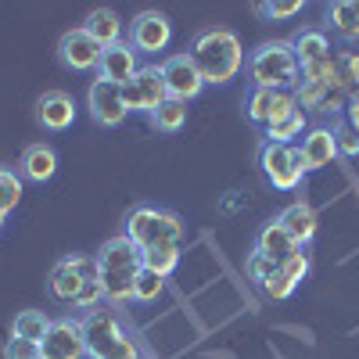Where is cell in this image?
Masks as SVG:
<instances>
[{"mask_svg":"<svg viewBox=\"0 0 359 359\" xmlns=\"http://www.w3.org/2000/svg\"><path fill=\"white\" fill-rule=\"evenodd\" d=\"M187 54H191L194 69L201 72V79H205V83H216V86L237 79V72H241V65H245V47H241V40H237L233 29H223V25L201 29Z\"/></svg>","mask_w":359,"mask_h":359,"instance_id":"3957f363","label":"cell"},{"mask_svg":"<svg viewBox=\"0 0 359 359\" xmlns=\"http://www.w3.org/2000/svg\"><path fill=\"white\" fill-rule=\"evenodd\" d=\"M294 287H298V284H294V280L284 273V269H280V273H273V277H269L259 291H262L266 298H273V302H284V298H291V294H294Z\"/></svg>","mask_w":359,"mask_h":359,"instance_id":"4dcf8cb0","label":"cell"},{"mask_svg":"<svg viewBox=\"0 0 359 359\" xmlns=\"http://www.w3.org/2000/svg\"><path fill=\"white\" fill-rule=\"evenodd\" d=\"M94 259H97V280H101L104 302L108 306L133 302V287H137V277L144 269L140 248L130 241L126 233H118V237H108Z\"/></svg>","mask_w":359,"mask_h":359,"instance_id":"6da1fadb","label":"cell"},{"mask_svg":"<svg viewBox=\"0 0 359 359\" xmlns=\"http://www.w3.org/2000/svg\"><path fill=\"white\" fill-rule=\"evenodd\" d=\"M162 287H165V277L151 273V269H140L137 287H133V302H155V298L162 294Z\"/></svg>","mask_w":359,"mask_h":359,"instance_id":"f546056e","label":"cell"},{"mask_svg":"<svg viewBox=\"0 0 359 359\" xmlns=\"http://www.w3.org/2000/svg\"><path fill=\"white\" fill-rule=\"evenodd\" d=\"M18 201H22V176L11 169H0V216L15 212Z\"/></svg>","mask_w":359,"mask_h":359,"instance_id":"4316f807","label":"cell"},{"mask_svg":"<svg viewBox=\"0 0 359 359\" xmlns=\"http://www.w3.org/2000/svg\"><path fill=\"white\" fill-rule=\"evenodd\" d=\"M298 151H302V165H306V172H316V169L334 165V162L341 158V155H338L334 126H313V130H306L302 144H298Z\"/></svg>","mask_w":359,"mask_h":359,"instance_id":"9a60e30c","label":"cell"},{"mask_svg":"<svg viewBox=\"0 0 359 359\" xmlns=\"http://www.w3.org/2000/svg\"><path fill=\"white\" fill-rule=\"evenodd\" d=\"M36 123L50 133H62L76 123V97L65 90H47L36 101Z\"/></svg>","mask_w":359,"mask_h":359,"instance_id":"2e32d148","label":"cell"},{"mask_svg":"<svg viewBox=\"0 0 359 359\" xmlns=\"http://www.w3.org/2000/svg\"><path fill=\"white\" fill-rule=\"evenodd\" d=\"M248 76H252V86L259 90H291L294 94V86L302 83V65H298L291 40L259 43L248 57Z\"/></svg>","mask_w":359,"mask_h":359,"instance_id":"5b68a950","label":"cell"},{"mask_svg":"<svg viewBox=\"0 0 359 359\" xmlns=\"http://www.w3.org/2000/svg\"><path fill=\"white\" fill-rule=\"evenodd\" d=\"M83 29L101 43V50H108V47H115V43H126V40H123L126 25H123V18H118V11H111V8H94V11L86 15Z\"/></svg>","mask_w":359,"mask_h":359,"instance_id":"ac0fdd59","label":"cell"},{"mask_svg":"<svg viewBox=\"0 0 359 359\" xmlns=\"http://www.w3.org/2000/svg\"><path fill=\"white\" fill-rule=\"evenodd\" d=\"M334 137H338V155L341 158H359V133L348 123H338L334 126Z\"/></svg>","mask_w":359,"mask_h":359,"instance_id":"d6a6232c","label":"cell"},{"mask_svg":"<svg viewBox=\"0 0 359 359\" xmlns=\"http://www.w3.org/2000/svg\"><path fill=\"white\" fill-rule=\"evenodd\" d=\"M284 273L294 280V284H302L306 277H309V269H313V252H309V245H298L291 255H287V262L280 266Z\"/></svg>","mask_w":359,"mask_h":359,"instance_id":"83f0119b","label":"cell"},{"mask_svg":"<svg viewBox=\"0 0 359 359\" xmlns=\"http://www.w3.org/2000/svg\"><path fill=\"white\" fill-rule=\"evenodd\" d=\"M306 4H302V0H269V4H255V11L259 15H266V18H294L298 11H302Z\"/></svg>","mask_w":359,"mask_h":359,"instance_id":"1f68e13d","label":"cell"},{"mask_svg":"<svg viewBox=\"0 0 359 359\" xmlns=\"http://www.w3.org/2000/svg\"><path fill=\"white\" fill-rule=\"evenodd\" d=\"M298 248V241L294 237L273 219V223H266L262 230H259V237H255V252H262V255H269L277 266H284L287 262V255Z\"/></svg>","mask_w":359,"mask_h":359,"instance_id":"44dd1931","label":"cell"},{"mask_svg":"<svg viewBox=\"0 0 359 359\" xmlns=\"http://www.w3.org/2000/svg\"><path fill=\"white\" fill-rule=\"evenodd\" d=\"M172 43V22L162 11H140L130 22V47L137 54H162Z\"/></svg>","mask_w":359,"mask_h":359,"instance_id":"30bf717a","label":"cell"},{"mask_svg":"<svg viewBox=\"0 0 359 359\" xmlns=\"http://www.w3.org/2000/svg\"><path fill=\"white\" fill-rule=\"evenodd\" d=\"M130 241L140 252H151V248H180L184 245V219L169 208H155V205H137L133 212L126 216V230H123Z\"/></svg>","mask_w":359,"mask_h":359,"instance_id":"8992f818","label":"cell"},{"mask_svg":"<svg viewBox=\"0 0 359 359\" xmlns=\"http://www.w3.org/2000/svg\"><path fill=\"white\" fill-rule=\"evenodd\" d=\"M306 130H309L306 111H302V108H294L291 115L277 118V123H269L262 133H266V140H273V144H294V140H302V137H306Z\"/></svg>","mask_w":359,"mask_h":359,"instance_id":"603a6c76","label":"cell"},{"mask_svg":"<svg viewBox=\"0 0 359 359\" xmlns=\"http://www.w3.org/2000/svg\"><path fill=\"white\" fill-rule=\"evenodd\" d=\"M245 269H248V280H255V287H262L273 273H280V266L269 259V255H262V252H252L248 262H245Z\"/></svg>","mask_w":359,"mask_h":359,"instance_id":"f1b7e54d","label":"cell"},{"mask_svg":"<svg viewBox=\"0 0 359 359\" xmlns=\"http://www.w3.org/2000/svg\"><path fill=\"white\" fill-rule=\"evenodd\" d=\"M4 219H8V216H0V226H4Z\"/></svg>","mask_w":359,"mask_h":359,"instance_id":"e575fe53","label":"cell"},{"mask_svg":"<svg viewBox=\"0 0 359 359\" xmlns=\"http://www.w3.org/2000/svg\"><path fill=\"white\" fill-rule=\"evenodd\" d=\"M123 101H126V111H137V115H151L162 101H169L162 69L158 65H140L137 79L123 86Z\"/></svg>","mask_w":359,"mask_h":359,"instance_id":"ba28073f","label":"cell"},{"mask_svg":"<svg viewBox=\"0 0 359 359\" xmlns=\"http://www.w3.org/2000/svg\"><path fill=\"white\" fill-rule=\"evenodd\" d=\"M47 291L54 302L72 306V309H97L104 302L101 294V280H97V259L94 255H65L57 259L50 277H47Z\"/></svg>","mask_w":359,"mask_h":359,"instance_id":"7a4b0ae2","label":"cell"},{"mask_svg":"<svg viewBox=\"0 0 359 359\" xmlns=\"http://www.w3.org/2000/svg\"><path fill=\"white\" fill-rule=\"evenodd\" d=\"M298 108V101H294V94L291 90H259V86H252V94H248V104H245V111H248V118L255 126H269V123H277V118H284V115H291Z\"/></svg>","mask_w":359,"mask_h":359,"instance_id":"5bb4252c","label":"cell"},{"mask_svg":"<svg viewBox=\"0 0 359 359\" xmlns=\"http://www.w3.org/2000/svg\"><path fill=\"white\" fill-rule=\"evenodd\" d=\"M140 72V54L130 43H115L101 54V65H97V79H108L115 86H126L133 83Z\"/></svg>","mask_w":359,"mask_h":359,"instance_id":"e0dca14e","label":"cell"},{"mask_svg":"<svg viewBox=\"0 0 359 359\" xmlns=\"http://www.w3.org/2000/svg\"><path fill=\"white\" fill-rule=\"evenodd\" d=\"M140 255H144V269H151L158 277H172V269L180 266V248H151Z\"/></svg>","mask_w":359,"mask_h":359,"instance_id":"484cf974","label":"cell"},{"mask_svg":"<svg viewBox=\"0 0 359 359\" xmlns=\"http://www.w3.org/2000/svg\"><path fill=\"white\" fill-rule=\"evenodd\" d=\"M101 43L86 33L83 25L69 29V33H62V40H57V57H62V65L72 69V72H94L101 65Z\"/></svg>","mask_w":359,"mask_h":359,"instance_id":"7c38bea8","label":"cell"},{"mask_svg":"<svg viewBox=\"0 0 359 359\" xmlns=\"http://www.w3.org/2000/svg\"><path fill=\"white\" fill-rule=\"evenodd\" d=\"M327 25L341 43H359V0H338L327 8Z\"/></svg>","mask_w":359,"mask_h":359,"instance_id":"7402d4cb","label":"cell"},{"mask_svg":"<svg viewBox=\"0 0 359 359\" xmlns=\"http://www.w3.org/2000/svg\"><path fill=\"white\" fill-rule=\"evenodd\" d=\"M144 359H155V355H147V352H144Z\"/></svg>","mask_w":359,"mask_h":359,"instance_id":"d590c367","label":"cell"},{"mask_svg":"<svg viewBox=\"0 0 359 359\" xmlns=\"http://www.w3.org/2000/svg\"><path fill=\"white\" fill-rule=\"evenodd\" d=\"M86 108H90V115H94V123L97 126H108V130L123 126L126 115H130L126 111V101H123V86H115L108 79H94V83H90Z\"/></svg>","mask_w":359,"mask_h":359,"instance_id":"8fae6325","label":"cell"},{"mask_svg":"<svg viewBox=\"0 0 359 359\" xmlns=\"http://www.w3.org/2000/svg\"><path fill=\"white\" fill-rule=\"evenodd\" d=\"M50 316L43 313V309H22L18 316H15V327H11V334L15 338H25V341H43V334L50 331Z\"/></svg>","mask_w":359,"mask_h":359,"instance_id":"cb8c5ba5","label":"cell"},{"mask_svg":"<svg viewBox=\"0 0 359 359\" xmlns=\"http://www.w3.org/2000/svg\"><path fill=\"white\" fill-rule=\"evenodd\" d=\"M147 118H151V126H155V130H162V133H176V130H184V123H187V104L169 97V101H162Z\"/></svg>","mask_w":359,"mask_h":359,"instance_id":"d4e9b609","label":"cell"},{"mask_svg":"<svg viewBox=\"0 0 359 359\" xmlns=\"http://www.w3.org/2000/svg\"><path fill=\"white\" fill-rule=\"evenodd\" d=\"M83 338H86V359H144L140 341L123 327L115 309H90L83 320Z\"/></svg>","mask_w":359,"mask_h":359,"instance_id":"277c9868","label":"cell"},{"mask_svg":"<svg viewBox=\"0 0 359 359\" xmlns=\"http://www.w3.org/2000/svg\"><path fill=\"white\" fill-rule=\"evenodd\" d=\"M158 69H162V79H165V94L172 101H184L187 104V101H194L201 90H205V79L194 69L191 54H169V57H162V62H158Z\"/></svg>","mask_w":359,"mask_h":359,"instance_id":"9c48e42d","label":"cell"},{"mask_svg":"<svg viewBox=\"0 0 359 359\" xmlns=\"http://www.w3.org/2000/svg\"><path fill=\"white\" fill-rule=\"evenodd\" d=\"M277 223L294 237L298 245H309L313 237H316V226H320V219H316V212H313L309 201H291L284 212L277 216Z\"/></svg>","mask_w":359,"mask_h":359,"instance_id":"ffe728a7","label":"cell"},{"mask_svg":"<svg viewBox=\"0 0 359 359\" xmlns=\"http://www.w3.org/2000/svg\"><path fill=\"white\" fill-rule=\"evenodd\" d=\"M40 355L43 359H86V338L79 320H54L50 331L40 341Z\"/></svg>","mask_w":359,"mask_h":359,"instance_id":"4fadbf2b","label":"cell"},{"mask_svg":"<svg viewBox=\"0 0 359 359\" xmlns=\"http://www.w3.org/2000/svg\"><path fill=\"white\" fill-rule=\"evenodd\" d=\"M4 359H43L40 355V345L36 341H25V338H8V345H4Z\"/></svg>","mask_w":359,"mask_h":359,"instance_id":"836d02e7","label":"cell"},{"mask_svg":"<svg viewBox=\"0 0 359 359\" xmlns=\"http://www.w3.org/2000/svg\"><path fill=\"white\" fill-rule=\"evenodd\" d=\"M57 172V155L50 144H29L22 151V162H18V176L22 180H33V184H43Z\"/></svg>","mask_w":359,"mask_h":359,"instance_id":"d6986e66","label":"cell"},{"mask_svg":"<svg viewBox=\"0 0 359 359\" xmlns=\"http://www.w3.org/2000/svg\"><path fill=\"white\" fill-rule=\"evenodd\" d=\"M259 169L269 180V187L277 191H298L306 180V165H302V151L298 144H273L266 140L259 147Z\"/></svg>","mask_w":359,"mask_h":359,"instance_id":"52a82bcc","label":"cell"}]
</instances>
